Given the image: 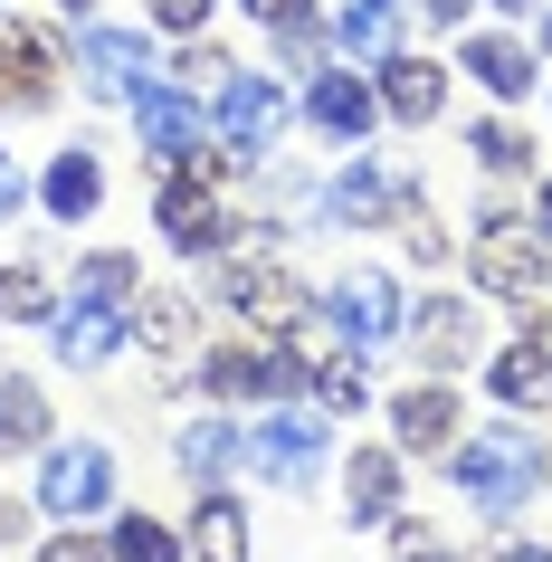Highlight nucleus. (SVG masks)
Instances as JSON below:
<instances>
[{"label":"nucleus","instance_id":"38","mask_svg":"<svg viewBox=\"0 0 552 562\" xmlns=\"http://www.w3.org/2000/svg\"><path fill=\"white\" fill-rule=\"evenodd\" d=\"M495 562H552V553H543V543H505Z\"/></svg>","mask_w":552,"mask_h":562},{"label":"nucleus","instance_id":"37","mask_svg":"<svg viewBox=\"0 0 552 562\" xmlns=\"http://www.w3.org/2000/svg\"><path fill=\"white\" fill-rule=\"evenodd\" d=\"M466 10H476V0H419V20H438V30H458Z\"/></svg>","mask_w":552,"mask_h":562},{"label":"nucleus","instance_id":"18","mask_svg":"<svg viewBox=\"0 0 552 562\" xmlns=\"http://www.w3.org/2000/svg\"><path fill=\"white\" fill-rule=\"evenodd\" d=\"M401 38H409L401 0H343V10H334V30H324V48H334V58H391Z\"/></svg>","mask_w":552,"mask_h":562},{"label":"nucleus","instance_id":"25","mask_svg":"<svg viewBox=\"0 0 552 562\" xmlns=\"http://www.w3.org/2000/svg\"><path fill=\"white\" fill-rule=\"evenodd\" d=\"M48 439V391L38 382H0V448L20 458V448Z\"/></svg>","mask_w":552,"mask_h":562},{"label":"nucleus","instance_id":"7","mask_svg":"<svg viewBox=\"0 0 552 562\" xmlns=\"http://www.w3.org/2000/svg\"><path fill=\"white\" fill-rule=\"evenodd\" d=\"M77 77H87L95 105H134V87L153 77V48L134 30H105V20H87V38H77Z\"/></svg>","mask_w":552,"mask_h":562},{"label":"nucleus","instance_id":"40","mask_svg":"<svg viewBox=\"0 0 552 562\" xmlns=\"http://www.w3.org/2000/svg\"><path fill=\"white\" fill-rule=\"evenodd\" d=\"M533 229H543V238H552V181H543V201H533Z\"/></svg>","mask_w":552,"mask_h":562},{"label":"nucleus","instance_id":"44","mask_svg":"<svg viewBox=\"0 0 552 562\" xmlns=\"http://www.w3.org/2000/svg\"><path fill=\"white\" fill-rule=\"evenodd\" d=\"M419 562H448V553H419Z\"/></svg>","mask_w":552,"mask_h":562},{"label":"nucleus","instance_id":"16","mask_svg":"<svg viewBox=\"0 0 552 562\" xmlns=\"http://www.w3.org/2000/svg\"><path fill=\"white\" fill-rule=\"evenodd\" d=\"M343 496H352V525H391L401 515V448L372 439L343 458Z\"/></svg>","mask_w":552,"mask_h":562},{"label":"nucleus","instance_id":"15","mask_svg":"<svg viewBox=\"0 0 552 562\" xmlns=\"http://www.w3.org/2000/svg\"><path fill=\"white\" fill-rule=\"evenodd\" d=\"M38 210L48 220H95L105 210V162H95V144H67L48 172H38Z\"/></svg>","mask_w":552,"mask_h":562},{"label":"nucleus","instance_id":"12","mask_svg":"<svg viewBox=\"0 0 552 562\" xmlns=\"http://www.w3.org/2000/svg\"><path fill=\"white\" fill-rule=\"evenodd\" d=\"M153 229L172 238V248H229V201L210 191V181H162L153 191Z\"/></svg>","mask_w":552,"mask_h":562},{"label":"nucleus","instance_id":"21","mask_svg":"<svg viewBox=\"0 0 552 562\" xmlns=\"http://www.w3.org/2000/svg\"><path fill=\"white\" fill-rule=\"evenodd\" d=\"M172 458H181V476H201V486H229V476L248 468V429H238V419H191Z\"/></svg>","mask_w":552,"mask_h":562},{"label":"nucleus","instance_id":"1","mask_svg":"<svg viewBox=\"0 0 552 562\" xmlns=\"http://www.w3.org/2000/svg\"><path fill=\"white\" fill-rule=\"evenodd\" d=\"M448 486L476 515H515V505H533V486H552V448L533 429H515V419H495L466 448H448Z\"/></svg>","mask_w":552,"mask_h":562},{"label":"nucleus","instance_id":"31","mask_svg":"<svg viewBox=\"0 0 552 562\" xmlns=\"http://www.w3.org/2000/svg\"><path fill=\"white\" fill-rule=\"evenodd\" d=\"M38 562H115V543H95V533H48Z\"/></svg>","mask_w":552,"mask_h":562},{"label":"nucleus","instance_id":"24","mask_svg":"<svg viewBox=\"0 0 552 562\" xmlns=\"http://www.w3.org/2000/svg\"><path fill=\"white\" fill-rule=\"evenodd\" d=\"M191 553L201 562H248V515H238V496L210 486V496L191 505Z\"/></svg>","mask_w":552,"mask_h":562},{"label":"nucleus","instance_id":"3","mask_svg":"<svg viewBox=\"0 0 552 562\" xmlns=\"http://www.w3.org/2000/svg\"><path fill=\"white\" fill-rule=\"evenodd\" d=\"M248 468L267 476V486H286V496H305L324 476V419L295 411V401H277L267 419H248Z\"/></svg>","mask_w":552,"mask_h":562},{"label":"nucleus","instance_id":"45","mask_svg":"<svg viewBox=\"0 0 552 562\" xmlns=\"http://www.w3.org/2000/svg\"><path fill=\"white\" fill-rule=\"evenodd\" d=\"M0 10H10V0H0Z\"/></svg>","mask_w":552,"mask_h":562},{"label":"nucleus","instance_id":"13","mask_svg":"<svg viewBox=\"0 0 552 562\" xmlns=\"http://www.w3.org/2000/svg\"><path fill=\"white\" fill-rule=\"evenodd\" d=\"M419 181H401V172H381V162H352V172H334L324 181V220L334 229H372V220H391V201H409Z\"/></svg>","mask_w":552,"mask_h":562},{"label":"nucleus","instance_id":"22","mask_svg":"<svg viewBox=\"0 0 552 562\" xmlns=\"http://www.w3.org/2000/svg\"><path fill=\"white\" fill-rule=\"evenodd\" d=\"M48 58H58V48L38 30H0V95H10V105H48V87H58Z\"/></svg>","mask_w":552,"mask_h":562},{"label":"nucleus","instance_id":"9","mask_svg":"<svg viewBox=\"0 0 552 562\" xmlns=\"http://www.w3.org/2000/svg\"><path fill=\"white\" fill-rule=\"evenodd\" d=\"M134 124H144V153H153V162H191V153L210 144V115L181 87H162V77L134 87Z\"/></svg>","mask_w":552,"mask_h":562},{"label":"nucleus","instance_id":"27","mask_svg":"<svg viewBox=\"0 0 552 562\" xmlns=\"http://www.w3.org/2000/svg\"><path fill=\"white\" fill-rule=\"evenodd\" d=\"M0 325H58V296L38 286V267H0Z\"/></svg>","mask_w":552,"mask_h":562},{"label":"nucleus","instance_id":"11","mask_svg":"<svg viewBox=\"0 0 552 562\" xmlns=\"http://www.w3.org/2000/svg\"><path fill=\"white\" fill-rule=\"evenodd\" d=\"M305 124H315L324 144H362L381 124V87H362L352 67H315V87H305Z\"/></svg>","mask_w":552,"mask_h":562},{"label":"nucleus","instance_id":"17","mask_svg":"<svg viewBox=\"0 0 552 562\" xmlns=\"http://www.w3.org/2000/svg\"><path fill=\"white\" fill-rule=\"evenodd\" d=\"M391 439H401V448H448V439H466L458 391H448V382H419V391H401V401H391Z\"/></svg>","mask_w":552,"mask_h":562},{"label":"nucleus","instance_id":"28","mask_svg":"<svg viewBox=\"0 0 552 562\" xmlns=\"http://www.w3.org/2000/svg\"><path fill=\"white\" fill-rule=\"evenodd\" d=\"M466 153H476L486 172H523V162H533V134H523V124H505V115H486L476 134H466Z\"/></svg>","mask_w":552,"mask_h":562},{"label":"nucleus","instance_id":"19","mask_svg":"<svg viewBox=\"0 0 552 562\" xmlns=\"http://www.w3.org/2000/svg\"><path fill=\"white\" fill-rule=\"evenodd\" d=\"M486 391L505 401V411H552V344H505V353L486 362Z\"/></svg>","mask_w":552,"mask_h":562},{"label":"nucleus","instance_id":"20","mask_svg":"<svg viewBox=\"0 0 552 562\" xmlns=\"http://www.w3.org/2000/svg\"><path fill=\"white\" fill-rule=\"evenodd\" d=\"M458 67H466L486 95H505V105H515V95H533V48H523V38H505V30L458 38Z\"/></svg>","mask_w":552,"mask_h":562},{"label":"nucleus","instance_id":"23","mask_svg":"<svg viewBox=\"0 0 552 562\" xmlns=\"http://www.w3.org/2000/svg\"><path fill=\"white\" fill-rule=\"evenodd\" d=\"M409 334H419V353H429L438 372H458V362H466V334H476V315H466V296H429L419 315H409Z\"/></svg>","mask_w":552,"mask_h":562},{"label":"nucleus","instance_id":"26","mask_svg":"<svg viewBox=\"0 0 552 562\" xmlns=\"http://www.w3.org/2000/svg\"><path fill=\"white\" fill-rule=\"evenodd\" d=\"M191 334H201V325H191V305H181V296H153L144 315H134V344H144V353H162V362L191 353Z\"/></svg>","mask_w":552,"mask_h":562},{"label":"nucleus","instance_id":"10","mask_svg":"<svg viewBox=\"0 0 552 562\" xmlns=\"http://www.w3.org/2000/svg\"><path fill=\"white\" fill-rule=\"evenodd\" d=\"M124 353V305L95 296V286H67L58 296V362H77V372H95V362Z\"/></svg>","mask_w":552,"mask_h":562},{"label":"nucleus","instance_id":"2","mask_svg":"<svg viewBox=\"0 0 552 562\" xmlns=\"http://www.w3.org/2000/svg\"><path fill=\"white\" fill-rule=\"evenodd\" d=\"M476 286H495L505 305H543L552 286V238L523 210H486L476 220Z\"/></svg>","mask_w":552,"mask_h":562},{"label":"nucleus","instance_id":"29","mask_svg":"<svg viewBox=\"0 0 552 562\" xmlns=\"http://www.w3.org/2000/svg\"><path fill=\"white\" fill-rule=\"evenodd\" d=\"M181 543H172V525L162 515H124L115 525V562H172Z\"/></svg>","mask_w":552,"mask_h":562},{"label":"nucleus","instance_id":"4","mask_svg":"<svg viewBox=\"0 0 552 562\" xmlns=\"http://www.w3.org/2000/svg\"><path fill=\"white\" fill-rule=\"evenodd\" d=\"M38 505L67 515V525H95V515L115 505V448H105V439L48 448V468H38Z\"/></svg>","mask_w":552,"mask_h":562},{"label":"nucleus","instance_id":"41","mask_svg":"<svg viewBox=\"0 0 552 562\" xmlns=\"http://www.w3.org/2000/svg\"><path fill=\"white\" fill-rule=\"evenodd\" d=\"M543 48H552V10H543Z\"/></svg>","mask_w":552,"mask_h":562},{"label":"nucleus","instance_id":"36","mask_svg":"<svg viewBox=\"0 0 552 562\" xmlns=\"http://www.w3.org/2000/svg\"><path fill=\"white\" fill-rule=\"evenodd\" d=\"M20 201H30V181H20V162H10V144H0V220H20Z\"/></svg>","mask_w":552,"mask_h":562},{"label":"nucleus","instance_id":"35","mask_svg":"<svg viewBox=\"0 0 552 562\" xmlns=\"http://www.w3.org/2000/svg\"><path fill=\"white\" fill-rule=\"evenodd\" d=\"M153 20H162V30H181V38H191V30H201V20H210V0H153Z\"/></svg>","mask_w":552,"mask_h":562},{"label":"nucleus","instance_id":"39","mask_svg":"<svg viewBox=\"0 0 552 562\" xmlns=\"http://www.w3.org/2000/svg\"><path fill=\"white\" fill-rule=\"evenodd\" d=\"M0 543H20V505L0 496Z\"/></svg>","mask_w":552,"mask_h":562},{"label":"nucleus","instance_id":"8","mask_svg":"<svg viewBox=\"0 0 552 562\" xmlns=\"http://www.w3.org/2000/svg\"><path fill=\"white\" fill-rule=\"evenodd\" d=\"M219 296H229L238 315H248V325H267V334H295L305 315H315V296L295 286L286 267H267V258H238L229 277H219Z\"/></svg>","mask_w":552,"mask_h":562},{"label":"nucleus","instance_id":"42","mask_svg":"<svg viewBox=\"0 0 552 562\" xmlns=\"http://www.w3.org/2000/svg\"><path fill=\"white\" fill-rule=\"evenodd\" d=\"M505 10H533V0H505Z\"/></svg>","mask_w":552,"mask_h":562},{"label":"nucleus","instance_id":"6","mask_svg":"<svg viewBox=\"0 0 552 562\" xmlns=\"http://www.w3.org/2000/svg\"><path fill=\"white\" fill-rule=\"evenodd\" d=\"M210 134H219L238 162H258V153L286 134V95L267 87V77H229V87H219V105H210Z\"/></svg>","mask_w":552,"mask_h":562},{"label":"nucleus","instance_id":"43","mask_svg":"<svg viewBox=\"0 0 552 562\" xmlns=\"http://www.w3.org/2000/svg\"><path fill=\"white\" fill-rule=\"evenodd\" d=\"M67 10H95V0H67Z\"/></svg>","mask_w":552,"mask_h":562},{"label":"nucleus","instance_id":"30","mask_svg":"<svg viewBox=\"0 0 552 562\" xmlns=\"http://www.w3.org/2000/svg\"><path fill=\"white\" fill-rule=\"evenodd\" d=\"M77 286H95V296H134V258H124V248H95V258L87 267H77Z\"/></svg>","mask_w":552,"mask_h":562},{"label":"nucleus","instance_id":"32","mask_svg":"<svg viewBox=\"0 0 552 562\" xmlns=\"http://www.w3.org/2000/svg\"><path fill=\"white\" fill-rule=\"evenodd\" d=\"M248 20H267V30H305L315 0H248Z\"/></svg>","mask_w":552,"mask_h":562},{"label":"nucleus","instance_id":"33","mask_svg":"<svg viewBox=\"0 0 552 562\" xmlns=\"http://www.w3.org/2000/svg\"><path fill=\"white\" fill-rule=\"evenodd\" d=\"M409 258H419V267L448 258V229H438V220H419V210H409Z\"/></svg>","mask_w":552,"mask_h":562},{"label":"nucleus","instance_id":"34","mask_svg":"<svg viewBox=\"0 0 552 562\" xmlns=\"http://www.w3.org/2000/svg\"><path fill=\"white\" fill-rule=\"evenodd\" d=\"M324 391V411H362V372H315Z\"/></svg>","mask_w":552,"mask_h":562},{"label":"nucleus","instance_id":"14","mask_svg":"<svg viewBox=\"0 0 552 562\" xmlns=\"http://www.w3.org/2000/svg\"><path fill=\"white\" fill-rule=\"evenodd\" d=\"M372 87H381V115H401V124H438V105H448V67H438V58H409V48H391Z\"/></svg>","mask_w":552,"mask_h":562},{"label":"nucleus","instance_id":"5","mask_svg":"<svg viewBox=\"0 0 552 562\" xmlns=\"http://www.w3.org/2000/svg\"><path fill=\"white\" fill-rule=\"evenodd\" d=\"M324 315H334V334H343L352 353H381V344L409 325L401 277H381V267H352V277H334V286H324Z\"/></svg>","mask_w":552,"mask_h":562}]
</instances>
